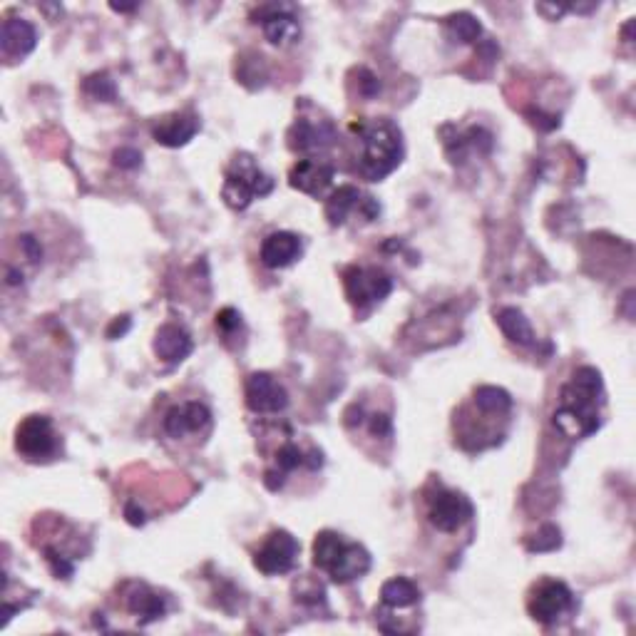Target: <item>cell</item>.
I'll list each match as a JSON object with an SVG mask.
<instances>
[{"label": "cell", "mask_w": 636, "mask_h": 636, "mask_svg": "<svg viewBox=\"0 0 636 636\" xmlns=\"http://www.w3.org/2000/svg\"><path fill=\"white\" fill-rule=\"evenodd\" d=\"M241 328V314L237 309H232V306H227V309H222L217 314V331L224 333V336H234Z\"/></svg>", "instance_id": "f1b7e54d"}, {"label": "cell", "mask_w": 636, "mask_h": 636, "mask_svg": "<svg viewBox=\"0 0 636 636\" xmlns=\"http://www.w3.org/2000/svg\"><path fill=\"white\" fill-rule=\"evenodd\" d=\"M381 602L383 607H391V609L413 607V604L420 602L418 584L408 577L388 579V582L381 587Z\"/></svg>", "instance_id": "603a6c76"}, {"label": "cell", "mask_w": 636, "mask_h": 636, "mask_svg": "<svg viewBox=\"0 0 636 636\" xmlns=\"http://www.w3.org/2000/svg\"><path fill=\"white\" fill-rule=\"evenodd\" d=\"M346 296L356 309H368L373 304H381L393 291V279L383 269L376 266H351L343 274Z\"/></svg>", "instance_id": "8992f818"}, {"label": "cell", "mask_w": 636, "mask_h": 636, "mask_svg": "<svg viewBox=\"0 0 636 636\" xmlns=\"http://www.w3.org/2000/svg\"><path fill=\"white\" fill-rule=\"evenodd\" d=\"M473 400L477 410L485 415H505L512 410V396L497 386H480Z\"/></svg>", "instance_id": "cb8c5ba5"}, {"label": "cell", "mask_w": 636, "mask_h": 636, "mask_svg": "<svg viewBox=\"0 0 636 636\" xmlns=\"http://www.w3.org/2000/svg\"><path fill=\"white\" fill-rule=\"evenodd\" d=\"M125 517H127V522H130V525H135V527H142L147 522L145 510H142V507H137L135 500H130L125 505Z\"/></svg>", "instance_id": "1f68e13d"}, {"label": "cell", "mask_w": 636, "mask_h": 636, "mask_svg": "<svg viewBox=\"0 0 636 636\" xmlns=\"http://www.w3.org/2000/svg\"><path fill=\"white\" fill-rule=\"evenodd\" d=\"M127 331H130V316H122V318H117V321L112 323L110 328H107V338H112V341H115V338L125 336Z\"/></svg>", "instance_id": "836d02e7"}, {"label": "cell", "mask_w": 636, "mask_h": 636, "mask_svg": "<svg viewBox=\"0 0 636 636\" xmlns=\"http://www.w3.org/2000/svg\"><path fill=\"white\" fill-rule=\"evenodd\" d=\"M562 547V532L555 525H545L532 540H527L530 552H555Z\"/></svg>", "instance_id": "484cf974"}, {"label": "cell", "mask_w": 636, "mask_h": 636, "mask_svg": "<svg viewBox=\"0 0 636 636\" xmlns=\"http://www.w3.org/2000/svg\"><path fill=\"white\" fill-rule=\"evenodd\" d=\"M314 564L336 584H348L371 569V555L358 542H348L338 532L323 530L314 540Z\"/></svg>", "instance_id": "3957f363"}, {"label": "cell", "mask_w": 636, "mask_h": 636, "mask_svg": "<svg viewBox=\"0 0 636 636\" xmlns=\"http://www.w3.org/2000/svg\"><path fill=\"white\" fill-rule=\"evenodd\" d=\"M445 150H448V155L455 164L465 162L468 152H482V155H487L492 150V135L487 130H482V127H470L468 132H458L455 137L445 140Z\"/></svg>", "instance_id": "44dd1931"}, {"label": "cell", "mask_w": 636, "mask_h": 636, "mask_svg": "<svg viewBox=\"0 0 636 636\" xmlns=\"http://www.w3.org/2000/svg\"><path fill=\"white\" fill-rule=\"evenodd\" d=\"M495 318H497L500 331L505 333L512 343H520V346H535V331H532L530 321H527L520 309L505 306V309L497 311Z\"/></svg>", "instance_id": "7402d4cb"}, {"label": "cell", "mask_w": 636, "mask_h": 636, "mask_svg": "<svg viewBox=\"0 0 636 636\" xmlns=\"http://www.w3.org/2000/svg\"><path fill=\"white\" fill-rule=\"evenodd\" d=\"M358 135L361 155H358V172L368 182H381L388 174L396 172L403 159V135L391 120L358 122L351 127Z\"/></svg>", "instance_id": "7a4b0ae2"}, {"label": "cell", "mask_w": 636, "mask_h": 636, "mask_svg": "<svg viewBox=\"0 0 636 636\" xmlns=\"http://www.w3.org/2000/svg\"><path fill=\"white\" fill-rule=\"evenodd\" d=\"M127 609L145 627V624L157 622L159 617H164L167 602H164V597H159L155 589L147 587V584H132L130 594H127Z\"/></svg>", "instance_id": "ffe728a7"}, {"label": "cell", "mask_w": 636, "mask_h": 636, "mask_svg": "<svg viewBox=\"0 0 636 636\" xmlns=\"http://www.w3.org/2000/svg\"><path fill=\"white\" fill-rule=\"evenodd\" d=\"M473 502L463 492L438 485L428 497V520L438 532H458L465 522L473 520Z\"/></svg>", "instance_id": "52a82bcc"}, {"label": "cell", "mask_w": 636, "mask_h": 636, "mask_svg": "<svg viewBox=\"0 0 636 636\" xmlns=\"http://www.w3.org/2000/svg\"><path fill=\"white\" fill-rule=\"evenodd\" d=\"M246 405L254 413H281L289 405V393L271 373H251L246 378Z\"/></svg>", "instance_id": "8fae6325"}, {"label": "cell", "mask_w": 636, "mask_h": 636, "mask_svg": "<svg viewBox=\"0 0 636 636\" xmlns=\"http://www.w3.org/2000/svg\"><path fill=\"white\" fill-rule=\"evenodd\" d=\"M194 341L189 336L187 328L174 326V323H164L155 336V353L164 363H182L184 358L192 356Z\"/></svg>", "instance_id": "d6986e66"}, {"label": "cell", "mask_w": 636, "mask_h": 636, "mask_svg": "<svg viewBox=\"0 0 636 636\" xmlns=\"http://www.w3.org/2000/svg\"><path fill=\"white\" fill-rule=\"evenodd\" d=\"M20 281H23V274H18V271H15V269H10V271H8V284L15 286V284H20Z\"/></svg>", "instance_id": "d590c367"}, {"label": "cell", "mask_w": 636, "mask_h": 636, "mask_svg": "<svg viewBox=\"0 0 636 636\" xmlns=\"http://www.w3.org/2000/svg\"><path fill=\"white\" fill-rule=\"evenodd\" d=\"M353 212L361 214L366 222H373L381 214V204L371 194H363L361 189L353 187V184H343L336 192H331V197L326 199V219L331 222V227H341L346 224V219Z\"/></svg>", "instance_id": "30bf717a"}, {"label": "cell", "mask_w": 636, "mask_h": 636, "mask_svg": "<svg viewBox=\"0 0 636 636\" xmlns=\"http://www.w3.org/2000/svg\"><path fill=\"white\" fill-rule=\"evenodd\" d=\"M569 609H574V594L567 584L557 579H545L537 584L527 602V612L540 624H555Z\"/></svg>", "instance_id": "9c48e42d"}, {"label": "cell", "mask_w": 636, "mask_h": 636, "mask_svg": "<svg viewBox=\"0 0 636 636\" xmlns=\"http://www.w3.org/2000/svg\"><path fill=\"white\" fill-rule=\"evenodd\" d=\"M20 249H23V254L28 256L33 264H38L40 259H43V249H40V241L35 237H30V234H23L20 237Z\"/></svg>", "instance_id": "4dcf8cb0"}, {"label": "cell", "mask_w": 636, "mask_h": 636, "mask_svg": "<svg viewBox=\"0 0 636 636\" xmlns=\"http://www.w3.org/2000/svg\"><path fill=\"white\" fill-rule=\"evenodd\" d=\"M361 92L366 97H376L378 92H381V82H378L376 78H373L371 73H368V70H361Z\"/></svg>", "instance_id": "d6a6232c"}, {"label": "cell", "mask_w": 636, "mask_h": 636, "mask_svg": "<svg viewBox=\"0 0 636 636\" xmlns=\"http://www.w3.org/2000/svg\"><path fill=\"white\" fill-rule=\"evenodd\" d=\"M164 433L172 440H182L192 433H202L212 425V410L199 400H187L174 408L167 410L164 415Z\"/></svg>", "instance_id": "7c38bea8"}, {"label": "cell", "mask_w": 636, "mask_h": 636, "mask_svg": "<svg viewBox=\"0 0 636 636\" xmlns=\"http://www.w3.org/2000/svg\"><path fill=\"white\" fill-rule=\"evenodd\" d=\"M336 127L331 122L296 120L289 130V147L294 152H321L336 142Z\"/></svg>", "instance_id": "e0dca14e"}, {"label": "cell", "mask_w": 636, "mask_h": 636, "mask_svg": "<svg viewBox=\"0 0 636 636\" xmlns=\"http://www.w3.org/2000/svg\"><path fill=\"white\" fill-rule=\"evenodd\" d=\"M301 545L296 542L294 535H289L286 530L271 532L264 540V545L254 552V567L259 569L266 577H274V574H289L296 567V559H299Z\"/></svg>", "instance_id": "ba28073f"}, {"label": "cell", "mask_w": 636, "mask_h": 636, "mask_svg": "<svg viewBox=\"0 0 636 636\" xmlns=\"http://www.w3.org/2000/svg\"><path fill=\"white\" fill-rule=\"evenodd\" d=\"M115 164L120 169H137L142 164V155L135 147H120V150L115 152Z\"/></svg>", "instance_id": "f546056e"}, {"label": "cell", "mask_w": 636, "mask_h": 636, "mask_svg": "<svg viewBox=\"0 0 636 636\" xmlns=\"http://www.w3.org/2000/svg\"><path fill=\"white\" fill-rule=\"evenodd\" d=\"M448 30L460 40V43H477L482 35V25L475 15L455 13L448 18Z\"/></svg>", "instance_id": "d4e9b609"}, {"label": "cell", "mask_w": 636, "mask_h": 636, "mask_svg": "<svg viewBox=\"0 0 636 636\" xmlns=\"http://www.w3.org/2000/svg\"><path fill=\"white\" fill-rule=\"evenodd\" d=\"M274 179L259 169L251 155H237L224 174L222 199L234 212H244L254 199L269 197L274 192Z\"/></svg>", "instance_id": "277c9868"}, {"label": "cell", "mask_w": 636, "mask_h": 636, "mask_svg": "<svg viewBox=\"0 0 636 636\" xmlns=\"http://www.w3.org/2000/svg\"><path fill=\"white\" fill-rule=\"evenodd\" d=\"M604 405V383L597 368L582 366L562 388L555 425L567 438H589L599 430Z\"/></svg>", "instance_id": "6da1fadb"}, {"label": "cell", "mask_w": 636, "mask_h": 636, "mask_svg": "<svg viewBox=\"0 0 636 636\" xmlns=\"http://www.w3.org/2000/svg\"><path fill=\"white\" fill-rule=\"evenodd\" d=\"M38 45V30L23 18H8L0 30V48L8 60H18L30 55Z\"/></svg>", "instance_id": "ac0fdd59"}, {"label": "cell", "mask_w": 636, "mask_h": 636, "mask_svg": "<svg viewBox=\"0 0 636 636\" xmlns=\"http://www.w3.org/2000/svg\"><path fill=\"white\" fill-rule=\"evenodd\" d=\"M333 177H336V167L331 162H323V159H301L291 169L289 184L294 189H299V192L309 194V197L321 199L331 189Z\"/></svg>", "instance_id": "4fadbf2b"}, {"label": "cell", "mask_w": 636, "mask_h": 636, "mask_svg": "<svg viewBox=\"0 0 636 636\" xmlns=\"http://www.w3.org/2000/svg\"><path fill=\"white\" fill-rule=\"evenodd\" d=\"M363 423H368V430H371L373 438H391L393 435L391 415L373 413V415H366V420H363Z\"/></svg>", "instance_id": "83f0119b"}, {"label": "cell", "mask_w": 636, "mask_h": 636, "mask_svg": "<svg viewBox=\"0 0 636 636\" xmlns=\"http://www.w3.org/2000/svg\"><path fill=\"white\" fill-rule=\"evenodd\" d=\"M15 450L28 463H48L58 455L60 440L48 415H30L18 425L15 433Z\"/></svg>", "instance_id": "5b68a950"}, {"label": "cell", "mask_w": 636, "mask_h": 636, "mask_svg": "<svg viewBox=\"0 0 636 636\" xmlns=\"http://www.w3.org/2000/svg\"><path fill=\"white\" fill-rule=\"evenodd\" d=\"M304 254V241L294 232H274L261 244V264L269 269H286Z\"/></svg>", "instance_id": "9a60e30c"}, {"label": "cell", "mask_w": 636, "mask_h": 636, "mask_svg": "<svg viewBox=\"0 0 636 636\" xmlns=\"http://www.w3.org/2000/svg\"><path fill=\"white\" fill-rule=\"evenodd\" d=\"M110 8L115 10V13H130V10H137V3H132V5H117V3H112Z\"/></svg>", "instance_id": "e575fe53"}, {"label": "cell", "mask_w": 636, "mask_h": 636, "mask_svg": "<svg viewBox=\"0 0 636 636\" xmlns=\"http://www.w3.org/2000/svg\"><path fill=\"white\" fill-rule=\"evenodd\" d=\"M85 92L95 97V100H105V102H112L117 97L115 82L110 80V75L107 73H95L92 78H87Z\"/></svg>", "instance_id": "4316f807"}, {"label": "cell", "mask_w": 636, "mask_h": 636, "mask_svg": "<svg viewBox=\"0 0 636 636\" xmlns=\"http://www.w3.org/2000/svg\"><path fill=\"white\" fill-rule=\"evenodd\" d=\"M199 132V117L192 112H174L152 125V137L162 147H184Z\"/></svg>", "instance_id": "2e32d148"}, {"label": "cell", "mask_w": 636, "mask_h": 636, "mask_svg": "<svg viewBox=\"0 0 636 636\" xmlns=\"http://www.w3.org/2000/svg\"><path fill=\"white\" fill-rule=\"evenodd\" d=\"M256 23H261L269 43L279 45V48H286V45L296 43L301 38V23L291 13L289 5H264L259 10V20Z\"/></svg>", "instance_id": "5bb4252c"}]
</instances>
